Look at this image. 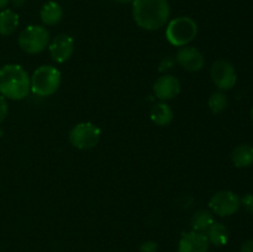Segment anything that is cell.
Returning <instances> with one entry per match:
<instances>
[{"mask_svg": "<svg viewBox=\"0 0 253 252\" xmlns=\"http://www.w3.org/2000/svg\"><path fill=\"white\" fill-rule=\"evenodd\" d=\"M132 16L136 25L146 31H156L166 26L170 16L168 0H133Z\"/></svg>", "mask_w": 253, "mask_h": 252, "instance_id": "obj_1", "label": "cell"}, {"mask_svg": "<svg viewBox=\"0 0 253 252\" xmlns=\"http://www.w3.org/2000/svg\"><path fill=\"white\" fill-rule=\"evenodd\" d=\"M31 91L30 76L20 64L9 63L0 68V94L10 100H22Z\"/></svg>", "mask_w": 253, "mask_h": 252, "instance_id": "obj_2", "label": "cell"}, {"mask_svg": "<svg viewBox=\"0 0 253 252\" xmlns=\"http://www.w3.org/2000/svg\"><path fill=\"white\" fill-rule=\"evenodd\" d=\"M62 83V74L57 67L43 64L30 77L31 91L37 96L47 98L56 93Z\"/></svg>", "mask_w": 253, "mask_h": 252, "instance_id": "obj_3", "label": "cell"}, {"mask_svg": "<svg viewBox=\"0 0 253 252\" xmlns=\"http://www.w3.org/2000/svg\"><path fill=\"white\" fill-rule=\"evenodd\" d=\"M198 35V24L189 16H178L167 22L166 39L172 46H188Z\"/></svg>", "mask_w": 253, "mask_h": 252, "instance_id": "obj_4", "label": "cell"}, {"mask_svg": "<svg viewBox=\"0 0 253 252\" xmlns=\"http://www.w3.org/2000/svg\"><path fill=\"white\" fill-rule=\"evenodd\" d=\"M49 32L42 25H29L19 35L17 43L27 54H37L43 52L48 47Z\"/></svg>", "mask_w": 253, "mask_h": 252, "instance_id": "obj_5", "label": "cell"}, {"mask_svg": "<svg viewBox=\"0 0 253 252\" xmlns=\"http://www.w3.org/2000/svg\"><path fill=\"white\" fill-rule=\"evenodd\" d=\"M101 130L90 121H83L72 127L69 131V142L77 150H90L100 141Z\"/></svg>", "mask_w": 253, "mask_h": 252, "instance_id": "obj_6", "label": "cell"}, {"mask_svg": "<svg viewBox=\"0 0 253 252\" xmlns=\"http://www.w3.org/2000/svg\"><path fill=\"white\" fill-rule=\"evenodd\" d=\"M241 207V199L231 190H220L209 200L210 211L220 217L231 216Z\"/></svg>", "mask_w": 253, "mask_h": 252, "instance_id": "obj_7", "label": "cell"}, {"mask_svg": "<svg viewBox=\"0 0 253 252\" xmlns=\"http://www.w3.org/2000/svg\"><path fill=\"white\" fill-rule=\"evenodd\" d=\"M211 81L220 90H230L235 86L237 82L236 69L234 64L225 59H219L214 62L210 68Z\"/></svg>", "mask_w": 253, "mask_h": 252, "instance_id": "obj_8", "label": "cell"}, {"mask_svg": "<svg viewBox=\"0 0 253 252\" xmlns=\"http://www.w3.org/2000/svg\"><path fill=\"white\" fill-rule=\"evenodd\" d=\"M48 51L56 63H64L74 53V39L71 35L59 34L49 41Z\"/></svg>", "mask_w": 253, "mask_h": 252, "instance_id": "obj_9", "label": "cell"}, {"mask_svg": "<svg viewBox=\"0 0 253 252\" xmlns=\"http://www.w3.org/2000/svg\"><path fill=\"white\" fill-rule=\"evenodd\" d=\"M180 88L182 85H180L179 79L168 73L158 77L153 83V93L156 98L160 99L161 101L172 100L177 98L180 93Z\"/></svg>", "mask_w": 253, "mask_h": 252, "instance_id": "obj_10", "label": "cell"}, {"mask_svg": "<svg viewBox=\"0 0 253 252\" xmlns=\"http://www.w3.org/2000/svg\"><path fill=\"white\" fill-rule=\"evenodd\" d=\"M175 62L188 72H199L205 64V57L197 47L184 46L178 49Z\"/></svg>", "mask_w": 253, "mask_h": 252, "instance_id": "obj_11", "label": "cell"}, {"mask_svg": "<svg viewBox=\"0 0 253 252\" xmlns=\"http://www.w3.org/2000/svg\"><path fill=\"white\" fill-rule=\"evenodd\" d=\"M209 240L207 235L197 231H189L183 234L178 244V252H208Z\"/></svg>", "mask_w": 253, "mask_h": 252, "instance_id": "obj_12", "label": "cell"}, {"mask_svg": "<svg viewBox=\"0 0 253 252\" xmlns=\"http://www.w3.org/2000/svg\"><path fill=\"white\" fill-rule=\"evenodd\" d=\"M40 19L46 26H54L63 19V9L57 1H47L40 10Z\"/></svg>", "mask_w": 253, "mask_h": 252, "instance_id": "obj_13", "label": "cell"}, {"mask_svg": "<svg viewBox=\"0 0 253 252\" xmlns=\"http://www.w3.org/2000/svg\"><path fill=\"white\" fill-rule=\"evenodd\" d=\"M150 118L156 125L167 126L173 121L174 113H173L172 108H170L166 101H160V103L155 104V105L152 106L150 113Z\"/></svg>", "mask_w": 253, "mask_h": 252, "instance_id": "obj_14", "label": "cell"}, {"mask_svg": "<svg viewBox=\"0 0 253 252\" xmlns=\"http://www.w3.org/2000/svg\"><path fill=\"white\" fill-rule=\"evenodd\" d=\"M231 161L237 168H247L253 165V146L242 143L231 152Z\"/></svg>", "mask_w": 253, "mask_h": 252, "instance_id": "obj_15", "label": "cell"}, {"mask_svg": "<svg viewBox=\"0 0 253 252\" xmlns=\"http://www.w3.org/2000/svg\"><path fill=\"white\" fill-rule=\"evenodd\" d=\"M19 15L11 9H2L0 11V35L10 36L19 27Z\"/></svg>", "mask_w": 253, "mask_h": 252, "instance_id": "obj_16", "label": "cell"}, {"mask_svg": "<svg viewBox=\"0 0 253 252\" xmlns=\"http://www.w3.org/2000/svg\"><path fill=\"white\" fill-rule=\"evenodd\" d=\"M214 222V215L209 210H198L193 214L192 219H190L193 231L202 232V234H205Z\"/></svg>", "mask_w": 253, "mask_h": 252, "instance_id": "obj_17", "label": "cell"}, {"mask_svg": "<svg viewBox=\"0 0 253 252\" xmlns=\"http://www.w3.org/2000/svg\"><path fill=\"white\" fill-rule=\"evenodd\" d=\"M205 235L209 240V244L215 245V246H224L227 244L230 237L229 230L221 222H214L205 232Z\"/></svg>", "mask_w": 253, "mask_h": 252, "instance_id": "obj_18", "label": "cell"}, {"mask_svg": "<svg viewBox=\"0 0 253 252\" xmlns=\"http://www.w3.org/2000/svg\"><path fill=\"white\" fill-rule=\"evenodd\" d=\"M208 105H209L210 111L212 114L222 113L227 106V96L221 90L215 91L210 95L209 100H208Z\"/></svg>", "mask_w": 253, "mask_h": 252, "instance_id": "obj_19", "label": "cell"}, {"mask_svg": "<svg viewBox=\"0 0 253 252\" xmlns=\"http://www.w3.org/2000/svg\"><path fill=\"white\" fill-rule=\"evenodd\" d=\"M175 63H177V62H175V58H173V57L170 56L165 57V58L160 62L158 71L163 74H167V72H169L170 69H173V67L175 66Z\"/></svg>", "mask_w": 253, "mask_h": 252, "instance_id": "obj_20", "label": "cell"}, {"mask_svg": "<svg viewBox=\"0 0 253 252\" xmlns=\"http://www.w3.org/2000/svg\"><path fill=\"white\" fill-rule=\"evenodd\" d=\"M7 114H9V104H7V99L0 94V123L6 119Z\"/></svg>", "mask_w": 253, "mask_h": 252, "instance_id": "obj_21", "label": "cell"}, {"mask_svg": "<svg viewBox=\"0 0 253 252\" xmlns=\"http://www.w3.org/2000/svg\"><path fill=\"white\" fill-rule=\"evenodd\" d=\"M241 205L249 211L250 214L253 215V194H246L241 199Z\"/></svg>", "mask_w": 253, "mask_h": 252, "instance_id": "obj_22", "label": "cell"}, {"mask_svg": "<svg viewBox=\"0 0 253 252\" xmlns=\"http://www.w3.org/2000/svg\"><path fill=\"white\" fill-rule=\"evenodd\" d=\"M158 250V245L157 242L155 241H146L141 245L140 247V251L141 252H157Z\"/></svg>", "mask_w": 253, "mask_h": 252, "instance_id": "obj_23", "label": "cell"}, {"mask_svg": "<svg viewBox=\"0 0 253 252\" xmlns=\"http://www.w3.org/2000/svg\"><path fill=\"white\" fill-rule=\"evenodd\" d=\"M240 252H253V240H249V241L244 242Z\"/></svg>", "mask_w": 253, "mask_h": 252, "instance_id": "obj_24", "label": "cell"}, {"mask_svg": "<svg viewBox=\"0 0 253 252\" xmlns=\"http://www.w3.org/2000/svg\"><path fill=\"white\" fill-rule=\"evenodd\" d=\"M11 2L14 4V6H24L25 2H26V0H11Z\"/></svg>", "mask_w": 253, "mask_h": 252, "instance_id": "obj_25", "label": "cell"}, {"mask_svg": "<svg viewBox=\"0 0 253 252\" xmlns=\"http://www.w3.org/2000/svg\"><path fill=\"white\" fill-rule=\"evenodd\" d=\"M10 2V0H0V10L5 9L7 6V4Z\"/></svg>", "mask_w": 253, "mask_h": 252, "instance_id": "obj_26", "label": "cell"}, {"mask_svg": "<svg viewBox=\"0 0 253 252\" xmlns=\"http://www.w3.org/2000/svg\"><path fill=\"white\" fill-rule=\"evenodd\" d=\"M113 1L119 2V4H128V2H132L133 0H113Z\"/></svg>", "mask_w": 253, "mask_h": 252, "instance_id": "obj_27", "label": "cell"}, {"mask_svg": "<svg viewBox=\"0 0 253 252\" xmlns=\"http://www.w3.org/2000/svg\"><path fill=\"white\" fill-rule=\"evenodd\" d=\"M251 116H252V120H253V106H252V110H251Z\"/></svg>", "mask_w": 253, "mask_h": 252, "instance_id": "obj_28", "label": "cell"}]
</instances>
